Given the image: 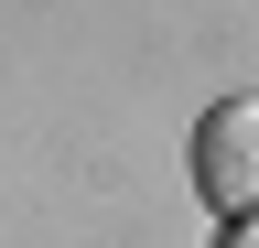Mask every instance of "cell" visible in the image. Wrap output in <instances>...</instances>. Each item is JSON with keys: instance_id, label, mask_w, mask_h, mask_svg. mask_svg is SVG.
<instances>
[{"instance_id": "cell-1", "label": "cell", "mask_w": 259, "mask_h": 248, "mask_svg": "<svg viewBox=\"0 0 259 248\" xmlns=\"http://www.w3.org/2000/svg\"><path fill=\"white\" fill-rule=\"evenodd\" d=\"M194 194L227 227H259V97H216L194 119Z\"/></svg>"}, {"instance_id": "cell-2", "label": "cell", "mask_w": 259, "mask_h": 248, "mask_svg": "<svg viewBox=\"0 0 259 248\" xmlns=\"http://www.w3.org/2000/svg\"><path fill=\"white\" fill-rule=\"evenodd\" d=\"M216 248H259V227H216Z\"/></svg>"}]
</instances>
